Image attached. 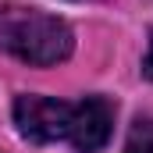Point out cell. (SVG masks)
Segmentation results:
<instances>
[{"label": "cell", "mask_w": 153, "mask_h": 153, "mask_svg": "<svg viewBox=\"0 0 153 153\" xmlns=\"http://www.w3.org/2000/svg\"><path fill=\"white\" fill-rule=\"evenodd\" d=\"M114 128V107L103 96H85L82 103L71 107V125H68V139L78 153H96L107 146Z\"/></svg>", "instance_id": "cell-3"}, {"label": "cell", "mask_w": 153, "mask_h": 153, "mask_svg": "<svg viewBox=\"0 0 153 153\" xmlns=\"http://www.w3.org/2000/svg\"><path fill=\"white\" fill-rule=\"evenodd\" d=\"M71 107L64 100L53 96H18L14 100V125L29 143H57L68 139V125H71Z\"/></svg>", "instance_id": "cell-2"}, {"label": "cell", "mask_w": 153, "mask_h": 153, "mask_svg": "<svg viewBox=\"0 0 153 153\" xmlns=\"http://www.w3.org/2000/svg\"><path fill=\"white\" fill-rule=\"evenodd\" d=\"M0 50L36 64V68H50L71 57L75 50V36L71 29L32 7H14V4H0Z\"/></svg>", "instance_id": "cell-1"}, {"label": "cell", "mask_w": 153, "mask_h": 153, "mask_svg": "<svg viewBox=\"0 0 153 153\" xmlns=\"http://www.w3.org/2000/svg\"><path fill=\"white\" fill-rule=\"evenodd\" d=\"M125 153H153V121H135V128L128 132Z\"/></svg>", "instance_id": "cell-4"}, {"label": "cell", "mask_w": 153, "mask_h": 153, "mask_svg": "<svg viewBox=\"0 0 153 153\" xmlns=\"http://www.w3.org/2000/svg\"><path fill=\"white\" fill-rule=\"evenodd\" d=\"M143 75L153 82V36H150V50H146V61H143Z\"/></svg>", "instance_id": "cell-5"}]
</instances>
